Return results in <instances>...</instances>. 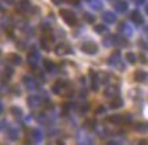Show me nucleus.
Segmentation results:
<instances>
[{
	"mask_svg": "<svg viewBox=\"0 0 148 145\" xmlns=\"http://www.w3.org/2000/svg\"><path fill=\"white\" fill-rule=\"evenodd\" d=\"M60 16L63 18V21L66 22L67 25H70V26H75V25H77V18H75V15H74L71 11L60 10Z\"/></svg>",
	"mask_w": 148,
	"mask_h": 145,
	"instance_id": "nucleus-1",
	"label": "nucleus"
},
{
	"mask_svg": "<svg viewBox=\"0 0 148 145\" xmlns=\"http://www.w3.org/2000/svg\"><path fill=\"white\" fill-rule=\"evenodd\" d=\"M81 49L84 51L85 54L93 55V54H96V52H97V45H96L95 43H92V41H88V43H84V44H82Z\"/></svg>",
	"mask_w": 148,
	"mask_h": 145,
	"instance_id": "nucleus-2",
	"label": "nucleus"
},
{
	"mask_svg": "<svg viewBox=\"0 0 148 145\" xmlns=\"http://www.w3.org/2000/svg\"><path fill=\"white\" fill-rule=\"evenodd\" d=\"M53 41V37L49 34V33H45L44 36L41 37V40H40V44H41V47L44 49H49V45L52 44Z\"/></svg>",
	"mask_w": 148,
	"mask_h": 145,
	"instance_id": "nucleus-3",
	"label": "nucleus"
},
{
	"mask_svg": "<svg viewBox=\"0 0 148 145\" xmlns=\"http://www.w3.org/2000/svg\"><path fill=\"white\" fill-rule=\"evenodd\" d=\"M29 10H30V3H29L27 0H21L18 7H16V11H18L19 14H25V12H27Z\"/></svg>",
	"mask_w": 148,
	"mask_h": 145,
	"instance_id": "nucleus-4",
	"label": "nucleus"
},
{
	"mask_svg": "<svg viewBox=\"0 0 148 145\" xmlns=\"http://www.w3.org/2000/svg\"><path fill=\"white\" fill-rule=\"evenodd\" d=\"M55 51H56V54H58V55H67V54H71V48H70L67 44H59Z\"/></svg>",
	"mask_w": 148,
	"mask_h": 145,
	"instance_id": "nucleus-5",
	"label": "nucleus"
},
{
	"mask_svg": "<svg viewBox=\"0 0 148 145\" xmlns=\"http://www.w3.org/2000/svg\"><path fill=\"white\" fill-rule=\"evenodd\" d=\"M37 60H38V52H37V49L34 47L30 48V52H29V63L30 65H34Z\"/></svg>",
	"mask_w": 148,
	"mask_h": 145,
	"instance_id": "nucleus-6",
	"label": "nucleus"
},
{
	"mask_svg": "<svg viewBox=\"0 0 148 145\" xmlns=\"http://www.w3.org/2000/svg\"><path fill=\"white\" fill-rule=\"evenodd\" d=\"M107 120L111 122V123H114V125H118V123H122V122L125 120V118H123L122 115H111V116L107 118Z\"/></svg>",
	"mask_w": 148,
	"mask_h": 145,
	"instance_id": "nucleus-7",
	"label": "nucleus"
},
{
	"mask_svg": "<svg viewBox=\"0 0 148 145\" xmlns=\"http://www.w3.org/2000/svg\"><path fill=\"white\" fill-rule=\"evenodd\" d=\"M12 67H4L3 70H1V78L4 81H7V80H10L11 78V75H12Z\"/></svg>",
	"mask_w": 148,
	"mask_h": 145,
	"instance_id": "nucleus-8",
	"label": "nucleus"
},
{
	"mask_svg": "<svg viewBox=\"0 0 148 145\" xmlns=\"http://www.w3.org/2000/svg\"><path fill=\"white\" fill-rule=\"evenodd\" d=\"M130 18H132V21H134L137 25L143 23V16L140 15V12H138V11H133L132 15H130Z\"/></svg>",
	"mask_w": 148,
	"mask_h": 145,
	"instance_id": "nucleus-9",
	"label": "nucleus"
},
{
	"mask_svg": "<svg viewBox=\"0 0 148 145\" xmlns=\"http://www.w3.org/2000/svg\"><path fill=\"white\" fill-rule=\"evenodd\" d=\"M122 104H123V101H122L119 97H115V99H112L110 103V107L111 108H119L122 107Z\"/></svg>",
	"mask_w": 148,
	"mask_h": 145,
	"instance_id": "nucleus-10",
	"label": "nucleus"
},
{
	"mask_svg": "<svg viewBox=\"0 0 148 145\" xmlns=\"http://www.w3.org/2000/svg\"><path fill=\"white\" fill-rule=\"evenodd\" d=\"M8 60H10L12 65H21V62H22L21 56H18V55H15V54H11L10 56H8Z\"/></svg>",
	"mask_w": 148,
	"mask_h": 145,
	"instance_id": "nucleus-11",
	"label": "nucleus"
},
{
	"mask_svg": "<svg viewBox=\"0 0 148 145\" xmlns=\"http://www.w3.org/2000/svg\"><path fill=\"white\" fill-rule=\"evenodd\" d=\"M40 103H41V101H40V100H38V97H36V96L29 97V99H27V104H29V106H30L32 108L37 107V106H38Z\"/></svg>",
	"mask_w": 148,
	"mask_h": 145,
	"instance_id": "nucleus-12",
	"label": "nucleus"
},
{
	"mask_svg": "<svg viewBox=\"0 0 148 145\" xmlns=\"http://www.w3.org/2000/svg\"><path fill=\"white\" fill-rule=\"evenodd\" d=\"M145 77H147V74H145L144 71H141V70H138V71H136V73H134V80L138 81V82L144 81V80H145Z\"/></svg>",
	"mask_w": 148,
	"mask_h": 145,
	"instance_id": "nucleus-13",
	"label": "nucleus"
},
{
	"mask_svg": "<svg viewBox=\"0 0 148 145\" xmlns=\"http://www.w3.org/2000/svg\"><path fill=\"white\" fill-rule=\"evenodd\" d=\"M89 74H90V77H92V89H93V91H97V84H96V81H97V75L95 74V71L93 70H90Z\"/></svg>",
	"mask_w": 148,
	"mask_h": 145,
	"instance_id": "nucleus-14",
	"label": "nucleus"
},
{
	"mask_svg": "<svg viewBox=\"0 0 148 145\" xmlns=\"http://www.w3.org/2000/svg\"><path fill=\"white\" fill-rule=\"evenodd\" d=\"M44 67H45L48 71H53V70H55V65H53L51 60H44Z\"/></svg>",
	"mask_w": 148,
	"mask_h": 145,
	"instance_id": "nucleus-15",
	"label": "nucleus"
},
{
	"mask_svg": "<svg viewBox=\"0 0 148 145\" xmlns=\"http://www.w3.org/2000/svg\"><path fill=\"white\" fill-rule=\"evenodd\" d=\"M85 127H88V129H93L96 126V122L93 120V119H88V120H85V123H84Z\"/></svg>",
	"mask_w": 148,
	"mask_h": 145,
	"instance_id": "nucleus-16",
	"label": "nucleus"
},
{
	"mask_svg": "<svg viewBox=\"0 0 148 145\" xmlns=\"http://www.w3.org/2000/svg\"><path fill=\"white\" fill-rule=\"evenodd\" d=\"M11 114H12L14 116H16V118H19V116L22 115V111H21V108L12 107V108H11Z\"/></svg>",
	"mask_w": 148,
	"mask_h": 145,
	"instance_id": "nucleus-17",
	"label": "nucleus"
},
{
	"mask_svg": "<svg viewBox=\"0 0 148 145\" xmlns=\"http://www.w3.org/2000/svg\"><path fill=\"white\" fill-rule=\"evenodd\" d=\"M116 10H125L126 8V3L125 1H122V0H118V3L115 4Z\"/></svg>",
	"mask_w": 148,
	"mask_h": 145,
	"instance_id": "nucleus-18",
	"label": "nucleus"
},
{
	"mask_svg": "<svg viewBox=\"0 0 148 145\" xmlns=\"http://www.w3.org/2000/svg\"><path fill=\"white\" fill-rule=\"evenodd\" d=\"M126 59L129 63H134V62H136V55L132 54V52H129V54L126 55Z\"/></svg>",
	"mask_w": 148,
	"mask_h": 145,
	"instance_id": "nucleus-19",
	"label": "nucleus"
},
{
	"mask_svg": "<svg viewBox=\"0 0 148 145\" xmlns=\"http://www.w3.org/2000/svg\"><path fill=\"white\" fill-rule=\"evenodd\" d=\"M118 91L116 88H110V91H106V96H112V95H116Z\"/></svg>",
	"mask_w": 148,
	"mask_h": 145,
	"instance_id": "nucleus-20",
	"label": "nucleus"
},
{
	"mask_svg": "<svg viewBox=\"0 0 148 145\" xmlns=\"http://www.w3.org/2000/svg\"><path fill=\"white\" fill-rule=\"evenodd\" d=\"M136 129L137 130H147L148 129V123H140L136 126Z\"/></svg>",
	"mask_w": 148,
	"mask_h": 145,
	"instance_id": "nucleus-21",
	"label": "nucleus"
},
{
	"mask_svg": "<svg viewBox=\"0 0 148 145\" xmlns=\"http://www.w3.org/2000/svg\"><path fill=\"white\" fill-rule=\"evenodd\" d=\"M95 30L99 33H103V32H106V27L103 26V25H97V26H95Z\"/></svg>",
	"mask_w": 148,
	"mask_h": 145,
	"instance_id": "nucleus-22",
	"label": "nucleus"
},
{
	"mask_svg": "<svg viewBox=\"0 0 148 145\" xmlns=\"http://www.w3.org/2000/svg\"><path fill=\"white\" fill-rule=\"evenodd\" d=\"M103 111H104V107H103V106H99V107L96 108L95 114H101V112H103Z\"/></svg>",
	"mask_w": 148,
	"mask_h": 145,
	"instance_id": "nucleus-23",
	"label": "nucleus"
},
{
	"mask_svg": "<svg viewBox=\"0 0 148 145\" xmlns=\"http://www.w3.org/2000/svg\"><path fill=\"white\" fill-rule=\"evenodd\" d=\"M84 18L86 19V21H89V22H93V21H95V19H93V16H92V15H85Z\"/></svg>",
	"mask_w": 148,
	"mask_h": 145,
	"instance_id": "nucleus-24",
	"label": "nucleus"
},
{
	"mask_svg": "<svg viewBox=\"0 0 148 145\" xmlns=\"http://www.w3.org/2000/svg\"><path fill=\"white\" fill-rule=\"evenodd\" d=\"M53 3H55V4H59V3H62V1H63V0H52Z\"/></svg>",
	"mask_w": 148,
	"mask_h": 145,
	"instance_id": "nucleus-25",
	"label": "nucleus"
},
{
	"mask_svg": "<svg viewBox=\"0 0 148 145\" xmlns=\"http://www.w3.org/2000/svg\"><path fill=\"white\" fill-rule=\"evenodd\" d=\"M70 3H73V4H77V3H78V0H70Z\"/></svg>",
	"mask_w": 148,
	"mask_h": 145,
	"instance_id": "nucleus-26",
	"label": "nucleus"
},
{
	"mask_svg": "<svg viewBox=\"0 0 148 145\" xmlns=\"http://www.w3.org/2000/svg\"><path fill=\"white\" fill-rule=\"evenodd\" d=\"M1 111H3V106H1V103H0V114H1Z\"/></svg>",
	"mask_w": 148,
	"mask_h": 145,
	"instance_id": "nucleus-27",
	"label": "nucleus"
},
{
	"mask_svg": "<svg viewBox=\"0 0 148 145\" xmlns=\"http://www.w3.org/2000/svg\"><path fill=\"white\" fill-rule=\"evenodd\" d=\"M137 1H138V3H141V1H143V0H137Z\"/></svg>",
	"mask_w": 148,
	"mask_h": 145,
	"instance_id": "nucleus-28",
	"label": "nucleus"
}]
</instances>
